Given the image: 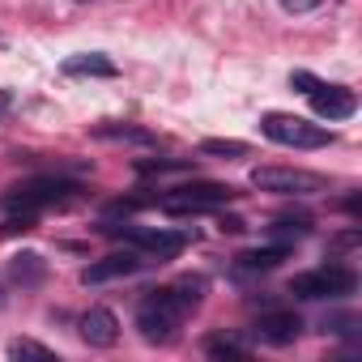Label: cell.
<instances>
[{
	"instance_id": "10",
	"label": "cell",
	"mask_w": 362,
	"mask_h": 362,
	"mask_svg": "<svg viewBox=\"0 0 362 362\" xmlns=\"http://www.w3.org/2000/svg\"><path fill=\"white\" fill-rule=\"evenodd\" d=\"M81 341L94 345V349H111L119 341V320L107 311V307H90L81 315Z\"/></svg>"
},
{
	"instance_id": "8",
	"label": "cell",
	"mask_w": 362,
	"mask_h": 362,
	"mask_svg": "<svg viewBox=\"0 0 362 362\" xmlns=\"http://www.w3.org/2000/svg\"><path fill=\"white\" fill-rule=\"evenodd\" d=\"M307 98H311V111H315L320 119H328V124L349 119V115L358 111V98H354V90H345V86H324V81H315Z\"/></svg>"
},
{
	"instance_id": "15",
	"label": "cell",
	"mask_w": 362,
	"mask_h": 362,
	"mask_svg": "<svg viewBox=\"0 0 362 362\" xmlns=\"http://www.w3.org/2000/svg\"><path fill=\"white\" fill-rule=\"evenodd\" d=\"M9 358H43V362H52L56 354L47 345H35V341H13L9 345Z\"/></svg>"
},
{
	"instance_id": "21",
	"label": "cell",
	"mask_w": 362,
	"mask_h": 362,
	"mask_svg": "<svg viewBox=\"0 0 362 362\" xmlns=\"http://www.w3.org/2000/svg\"><path fill=\"white\" fill-rule=\"evenodd\" d=\"M222 230H230V235H239V230H247V226H243V218H222Z\"/></svg>"
},
{
	"instance_id": "14",
	"label": "cell",
	"mask_w": 362,
	"mask_h": 362,
	"mask_svg": "<svg viewBox=\"0 0 362 362\" xmlns=\"http://www.w3.org/2000/svg\"><path fill=\"white\" fill-rule=\"evenodd\" d=\"M94 136H103V141H132V145H153L158 141L149 128H132V124H98Z\"/></svg>"
},
{
	"instance_id": "6",
	"label": "cell",
	"mask_w": 362,
	"mask_h": 362,
	"mask_svg": "<svg viewBox=\"0 0 362 362\" xmlns=\"http://www.w3.org/2000/svg\"><path fill=\"white\" fill-rule=\"evenodd\" d=\"M354 290H358V277L345 264H324V269L298 273L290 281V294H298V298H345Z\"/></svg>"
},
{
	"instance_id": "2",
	"label": "cell",
	"mask_w": 362,
	"mask_h": 362,
	"mask_svg": "<svg viewBox=\"0 0 362 362\" xmlns=\"http://www.w3.org/2000/svg\"><path fill=\"white\" fill-rule=\"evenodd\" d=\"M81 192V184H73V179H60V175H43V179H26V184H18V188H9L5 192V214H22V218H35L39 209H47V205H60V201H69V197H77Z\"/></svg>"
},
{
	"instance_id": "13",
	"label": "cell",
	"mask_w": 362,
	"mask_h": 362,
	"mask_svg": "<svg viewBox=\"0 0 362 362\" xmlns=\"http://www.w3.org/2000/svg\"><path fill=\"white\" fill-rule=\"evenodd\" d=\"M286 256H290L286 243H277V247H256V252H243V256H239V269H247V273H264V269H277Z\"/></svg>"
},
{
	"instance_id": "16",
	"label": "cell",
	"mask_w": 362,
	"mask_h": 362,
	"mask_svg": "<svg viewBox=\"0 0 362 362\" xmlns=\"http://www.w3.org/2000/svg\"><path fill=\"white\" fill-rule=\"evenodd\" d=\"M209 354H214V358H243L247 349H243L239 341H230V337H214V341H209Z\"/></svg>"
},
{
	"instance_id": "4",
	"label": "cell",
	"mask_w": 362,
	"mask_h": 362,
	"mask_svg": "<svg viewBox=\"0 0 362 362\" xmlns=\"http://www.w3.org/2000/svg\"><path fill=\"white\" fill-rule=\"evenodd\" d=\"M235 201L230 184H184V188H170L166 197H158V209L170 218H184V214H205V209H222Z\"/></svg>"
},
{
	"instance_id": "17",
	"label": "cell",
	"mask_w": 362,
	"mask_h": 362,
	"mask_svg": "<svg viewBox=\"0 0 362 362\" xmlns=\"http://www.w3.org/2000/svg\"><path fill=\"white\" fill-rule=\"evenodd\" d=\"M201 149H205V153H226V158H243V153H247L243 141H205Z\"/></svg>"
},
{
	"instance_id": "9",
	"label": "cell",
	"mask_w": 362,
	"mask_h": 362,
	"mask_svg": "<svg viewBox=\"0 0 362 362\" xmlns=\"http://www.w3.org/2000/svg\"><path fill=\"white\" fill-rule=\"evenodd\" d=\"M136 269H145V256L124 247V252H111V256L94 260L90 269H81V281L86 286H103V281H115V277H132Z\"/></svg>"
},
{
	"instance_id": "22",
	"label": "cell",
	"mask_w": 362,
	"mask_h": 362,
	"mask_svg": "<svg viewBox=\"0 0 362 362\" xmlns=\"http://www.w3.org/2000/svg\"><path fill=\"white\" fill-rule=\"evenodd\" d=\"M5 107H9V94H5V90H0V111H5Z\"/></svg>"
},
{
	"instance_id": "19",
	"label": "cell",
	"mask_w": 362,
	"mask_h": 362,
	"mask_svg": "<svg viewBox=\"0 0 362 362\" xmlns=\"http://www.w3.org/2000/svg\"><path fill=\"white\" fill-rule=\"evenodd\" d=\"M141 170H145V175H153V170H188V162H184V158H166V162H141Z\"/></svg>"
},
{
	"instance_id": "7",
	"label": "cell",
	"mask_w": 362,
	"mask_h": 362,
	"mask_svg": "<svg viewBox=\"0 0 362 362\" xmlns=\"http://www.w3.org/2000/svg\"><path fill=\"white\" fill-rule=\"evenodd\" d=\"M111 235H119V239H128L132 243V252H141L145 256V264H162V260H175L179 252L188 247V235H179V230H149V226H107Z\"/></svg>"
},
{
	"instance_id": "5",
	"label": "cell",
	"mask_w": 362,
	"mask_h": 362,
	"mask_svg": "<svg viewBox=\"0 0 362 362\" xmlns=\"http://www.w3.org/2000/svg\"><path fill=\"white\" fill-rule=\"evenodd\" d=\"M252 188L273 192V197H311V192L328 188V179L315 175V170H298V166H256Z\"/></svg>"
},
{
	"instance_id": "18",
	"label": "cell",
	"mask_w": 362,
	"mask_h": 362,
	"mask_svg": "<svg viewBox=\"0 0 362 362\" xmlns=\"http://www.w3.org/2000/svg\"><path fill=\"white\" fill-rule=\"evenodd\" d=\"M13 273H18V281H22V277H39L43 264H39V256H18V260H13Z\"/></svg>"
},
{
	"instance_id": "1",
	"label": "cell",
	"mask_w": 362,
	"mask_h": 362,
	"mask_svg": "<svg viewBox=\"0 0 362 362\" xmlns=\"http://www.w3.org/2000/svg\"><path fill=\"white\" fill-rule=\"evenodd\" d=\"M209 281L205 277H179L170 286H158L141 298L136 307V328L145 341H170L179 328H184V320L201 307Z\"/></svg>"
},
{
	"instance_id": "12",
	"label": "cell",
	"mask_w": 362,
	"mask_h": 362,
	"mask_svg": "<svg viewBox=\"0 0 362 362\" xmlns=\"http://www.w3.org/2000/svg\"><path fill=\"white\" fill-rule=\"evenodd\" d=\"M64 73L69 77H115V64L98 52H86V56H73L64 60Z\"/></svg>"
},
{
	"instance_id": "20",
	"label": "cell",
	"mask_w": 362,
	"mask_h": 362,
	"mask_svg": "<svg viewBox=\"0 0 362 362\" xmlns=\"http://www.w3.org/2000/svg\"><path fill=\"white\" fill-rule=\"evenodd\" d=\"M277 5H281L286 13H311V9L324 5V0H277Z\"/></svg>"
},
{
	"instance_id": "3",
	"label": "cell",
	"mask_w": 362,
	"mask_h": 362,
	"mask_svg": "<svg viewBox=\"0 0 362 362\" xmlns=\"http://www.w3.org/2000/svg\"><path fill=\"white\" fill-rule=\"evenodd\" d=\"M260 132H264L269 141H277V145H290V149H324V145L337 141L324 124H311V119H303V115H286V111H269V115H260Z\"/></svg>"
},
{
	"instance_id": "11",
	"label": "cell",
	"mask_w": 362,
	"mask_h": 362,
	"mask_svg": "<svg viewBox=\"0 0 362 362\" xmlns=\"http://www.w3.org/2000/svg\"><path fill=\"white\" fill-rule=\"evenodd\" d=\"M298 332H303V320L294 311H264L256 320V337L269 345H290V341H298Z\"/></svg>"
}]
</instances>
